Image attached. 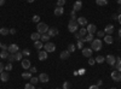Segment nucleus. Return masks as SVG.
<instances>
[{"label": "nucleus", "instance_id": "f257e3e1", "mask_svg": "<svg viewBox=\"0 0 121 89\" xmlns=\"http://www.w3.org/2000/svg\"><path fill=\"white\" fill-rule=\"evenodd\" d=\"M36 29H38V33L40 34H46L47 30H48V25L44 22H39L38 25H36Z\"/></svg>", "mask_w": 121, "mask_h": 89}, {"label": "nucleus", "instance_id": "f03ea898", "mask_svg": "<svg viewBox=\"0 0 121 89\" xmlns=\"http://www.w3.org/2000/svg\"><path fill=\"white\" fill-rule=\"evenodd\" d=\"M91 49L92 51H100L102 49V41L99 40V39H96L91 42Z\"/></svg>", "mask_w": 121, "mask_h": 89}, {"label": "nucleus", "instance_id": "7ed1b4c3", "mask_svg": "<svg viewBox=\"0 0 121 89\" xmlns=\"http://www.w3.org/2000/svg\"><path fill=\"white\" fill-rule=\"evenodd\" d=\"M78 29H79L78 22L74 21V19H70V22H69V24H68V30H69L70 33H75Z\"/></svg>", "mask_w": 121, "mask_h": 89}, {"label": "nucleus", "instance_id": "20e7f679", "mask_svg": "<svg viewBox=\"0 0 121 89\" xmlns=\"http://www.w3.org/2000/svg\"><path fill=\"white\" fill-rule=\"evenodd\" d=\"M44 48H45V51H46L47 53H50V52H55L56 45H55L53 42H46V43L44 45Z\"/></svg>", "mask_w": 121, "mask_h": 89}, {"label": "nucleus", "instance_id": "39448f33", "mask_svg": "<svg viewBox=\"0 0 121 89\" xmlns=\"http://www.w3.org/2000/svg\"><path fill=\"white\" fill-rule=\"evenodd\" d=\"M105 62H107L110 66H114V65L116 64V58H115L114 55H112V54H108L107 58H105Z\"/></svg>", "mask_w": 121, "mask_h": 89}, {"label": "nucleus", "instance_id": "423d86ee", "mask_svg": "<svg viewBox=\"0 0 121 89\" xmlns=\"http://www.w3.org/2000/svg\"><path fill=\"white\" fill-rule=\"evenodd\" d=\"M112 78H113V81H115V82H120L121 81V72L117 71V70L113 71L112 72Z\"/></svg>", "mask_w": 121, "mask_h": 89}, {"label": "nucleus", "instance_id": "0eeeda50", "mask_svg": "<svg viewBox=\"0 0 121 89\" xmlns=\"http://www.w3.org/2000/svg\"><path fill=\"white\" fill-rule=\"evenodd\" d=\"M7 51H9V53L15 54V53H17V52H18V46H17L16 43H11V45H9Z\"/></svg>", "mask_w": 121, "mask_h": 89}, {"label": "nucleus", "instance_id": "6e6552de", "mask_svg": "<svg viewBox=\"0 0 121 89\" xmlns=\"http://www.w3.org/2000/svg\"><path fill=\"white\" fill-rule=\"evenodd\" d=\"M48 80H50V77H48V75H47V74L41 72V74L39 75V81L41 82V83H47V82H48Z\"/></svg>", "mask_w": 121, "mask_h": 89}, {"label": "nucleus", "instance_id": "1a4fd4ad", "mask_svg": "<svg viewBox=\"0 0 121 89\" xmlns=\"http://www.w3.org/2000/svg\"><path fill=\"white\" fill-rule=\"evenodd\" d=\"M47 35H48L50 37L57 36V35H58V29H57V28H48V30H47Z\"/></svg>", "mask_w": 121, "mask_h": 89}, {"label": "nucleus", "instance_id": "9d476101", "mask_svg": "<svg viewBox=\"0 0 121 89\" xmlns=\"http://www.w3.org/2000/svg\"><path fill=\"white\" fill-rule=\"evenodd\" d=\"M104 33H105V35H112V34L114 33V25H112V24H108V25H105Z\"/></svg>", "mask_w": 121, "mask_h": 89}, {"label": "nucleus", "instance_id": "9b49d317", "mask_svg": "<svg viewBox=\"0 0 121 89\" xmlns=\"http://www.w3.org/2000/svg\"><path fill=\"white\" fill-rule=\"evenodd\" d=\"M81 51H82V55L86 57V58H91V55H92V49L91 48H85L84 47Z\"/></svg>", "mask_w": 121, "mask_h": 89}, {"label": "nucleus", "instance_id": "f8f14e48", "mask_svg": "<svg viewBox=\"0 0 121 89\" xmlns=\"http://www.w3.org/2000/svg\"><path fill=\"white\" fill-rule=\"evenodd\" d=\"M86 30H87L88 34H95V33L97 31V27H96L95 24H88L87 28H86Z\"/></svg>", "mask_w": 121, "mask_h": 89}, {"label": "nucleus", "instance_id": "ddd939ff", "mask_svg": "<svg viewBox=\"0 0 121 89\" xmlns=\"http://www.w3.org/2000/svg\"><path fill=\"white\" fill-rule=\"evenodd\" d=\"M82 42H92L95 39H93V34H88V35H86L85 37H82V39H80Z\"/></svg>", "mask_w": 121, "mask_h": 89}, {"label": "nucleus", "instance_id": "4468645a", "mask_svg": "<svg viewBox=\"0 0 121 89\" xmlns=\"http://www.w3.org/2000/svg\"><path fill=\"white\" fill-rule=\"evenodd\" d=\"M38 58H39V60H46L47 59V52L46 51H40L38 53Z\"/></svg>", "mask_w": 121, "mask_h": 89}, {"label": "nucleus", "instance_id": "2eb2a0df", "mask_svg": "<svg viewBox=\"0 0 121 89\" xmlns=\"http://www.w3.org/2000/svg\"><path fill=\"white\" fill-rule=\"evenodd\" d=\"M81 7H82V3L80 1V0H78V1H75L74 3V5H73V10L76 12V11H80L81 10Z\"/></svg>", "mask_w": 121, "mask_h": 89}, {"label": "nucleus", "instance_id": "dca6fc26", "mask_svg": "<svg viewBox=\"0 0 121 89\" xmlns=\"http://www.w3.org/2000/svg\"><path fill=\"white\" fill-rule=\"evenodd\" d=\"M55 16H62L63 13H64V8L62 7V6H57L56 8H55Z\"/></svg>", "mask_w": 121, "mask_h": 89}, {"label": "nucleus", "instance_id": "f3484780", "mask_svg": "<svg viewBox=\"0 0 121 89\" xmlns=\"http://www.w3.org/2000/svg\"><path fill=\"white\" fill-rule=\"evenodd\" d=\"M59 57H60V59H62V60H65V59H68L69 57H70V52L68 51H63V52H60V54H59Z\"/></svg>", "mask_w": 121, "mask_h": 89}, {"label": "nucleus", "instance_id": "a211bd4d", "mask_svg": "<svg viewBox=\"0 0 121 89\" xmlns=\"http://www.w3.org/2000/svg\"><path fill=\"white\" fill-rule=\"evenodd\" d=\"M40 37H41V34L40 33H32V35H30V39H32V41H38V40H40Z\"/></svg>", "mask_w": 121, "mask_h": 89}, {"label": "nucleus", "instance_id": "6ab92c4d", "mask_svg": "<svg viewBox=\"0 0 121 89\" xmlns=\"http://www.w3.org/2000/svg\"><path fill=\"white\" fill-rule=\"evenodd\" d=\"M9 78H10V75L5 71H3L1 74H0V80H1L3 82H7L9 81Z\"/></svg>", "mask_w": 121, "mask_h": 89}, {"label": "nucleus", "instance_id": "aec40b11", "mask_svg": "<svg viewBox=\"0 0 121 89\" xmlns=\"http://www.w3.org/2000/svg\"><path fill=\"white\" fill-rule=\"evenodd\" d=\"M76 22H78L79 25H87V19L85 17H79L76 19Z\"/></svg>", "mask_w": 121, "mask_h": 89}, {"label": "nucleus", "instance_id": "412c9836", "mask_svg": "<svg viewBox=\"0 0 121 89\" xmlns=\"http://www.w3.org/2000/svg\"><path fill=\"white\" fill-rule=\"evenodd\" d=\"M104 41H105V43L110 45V43H113L114 39H113V36H112V35H105V36H104Z\"/></svg>", "mask_w": 121, "mask_h": 89}, {"label": "nucleus", "instance_id": "4be33fe9", "mask_svg": "<svg viewBox=\"0 0 121 89\" xmlns=\"http://www.w3.org/2000/svg\"><path fill=\"white\" fill-rule=\"evenodd\" d=\"M78 34H79L80 39H82V37H85V36L87 35V30H86V28H81V29H80V31H79Z\"/></svg>", "mask_w": 121, "mask_h": 89}, {"label": "nucleus", "instance_id": "5701e85b", "mask_svg": "<svg viewBox=\"0 0 121 89\" xmlns=\"http://www.w3.org/2000/svg\"><path fill=\"white\" fill-rule=\"evenodd\" d=\"M22 67L23 69H29L30 67V62L28 60V59H23L22 60Z\"/></svg>", "mask_w": 121, "mask_h": 89}, {"label": "nucleus", "instance_id": "b1692460", "mask_svg": "<svg viewBox=\"0 0 121 89\" xmlns=\"http://www.w3.org/2000/svg\"><path fill=\"white\" fill-rule=\"evenodd\" d=\"M34 47H35L36 49H41V48L44 47V45H43V41H40V40L35 41V42H34Z\"/></svg>", "mask_w": 121, "mask_h": 89}, {"label": "nucleus", "instance_id": "393cba45", "mask_svg": "<svg viewBox=\"0 0 121 89\" xmlns=\"http://www.w3.org/2000/svg\"><path fill=\"white\" fill-rule=\"evenodd\" d=\"M95 60H96V63H98V64H102V63H104V62H105V58H104V57H102V55H97Z\"/></svg>", "mask_w": 121, "mask_h": 89}, {"label": "nucleus", "instance_id": "a878e982", "mask_svg": "<svg viewBox=\"0 0 121 89\" xmlns=\"http://www.w3.org/2000/svg\"><path fill=\"white\" fill-rule=\"evenodd\" d=\"M22 78L23 80H30V78H32V72H28V71L23 72L22 74Z\"/></svg>", "mask_w": 121, "mask_h": 89}, {"label": "nucleus", "instance_id": "bb28decb", "mask_svg": "<svg viewBox=\"0 0 121 89\" xmlns=\"http://www.w3.org/2000/svg\"><path fill=\"white\" fill-rule=\"evenodd\" d=\"M96 4L98 6H107L108 5V0H96Z\"/></svg>", "mask_w": 121, "mask_h": 89}, {"label": "nucleus", "instance_id": "cd10ccee", "mask_svg": "<svg viewBox=\"0 0 121 89\" xmlns=\"http://www.w3.org/2000/svg\"><path fill=\"white\" fill-rule=\"evenodd\" d=\"M50 40V36L47 34H41V37H40V41H43V42H48Z\"/></svg>", "mask_w": 121, "mask_h": 89}, {"label": "nucleus", "instance_id": "c85d7f7f", "mask_svg": "<svg viewBox=\"0 0 121 89\" xmlns=\"http://www.w3.org/2000/svg\"><path fill=\"white\" fill-rule=\"evenodd\" d=\"M22 52H17L15 53V59H16V62H19V60H22Z\"/></svg>", "mask_w": 121, "mask_h": 89}, {"label": "nucleus", "instance_id": "c756f323", "mask_svg": "<svg viewBox=\"0 0 121 89\" xmlns=\"http://www.w3.org/2000/svg\"><path fill=\"white\" fill-rule=\"evenodd\" d=\"M9 51H1V53H0V58H3V59H7L9 57Z\"/></svg>", "mask_w": 121, "mask_h": 89}, {"label": "nucleus", "instance_id": "7c9ffc66", "mask_svg": "<svg viewBox=\"0 0 121 89\" xmlns=\"http://www.w3.org/2000/svg\"><path fill=\"white\" fill-rule=\"evenodd\" d=\"M7 60H9V63H13V62H16V59H15V54H11L10 53L9 54V57H7Z\"/></svg>", "mask_w": 121, "mask_h": 89}, {"label": "nucleus", "instance_id": "2f4dec72", "mask_svg": "<svg viewBox=\"0 0 121 89\" xmlns=\"http://www.w3.org/2000/svg\"><path fill=\"white\" fill-rule=\"evenodd\" d=\"M9 33H10V30H9V29H6V28H1V29H0V34H1L3 36L7 35Z\"/></svg>", "mask_w": 121, "mask_h": 89}, {"label": "nucleus", "instance_id": "473e14b6", "mask_svg": "<svg viewBox=\"0 0 121 89\" xmlns=\"http://www.w3.org/2000/svg\"><path fill=\"white\" fill-rule=\"evenodd\" d=\"M115 66H116V70L121 72V59H120V60H116V64H115Z\"/></svg>", "mask_w": 121, "mask_h": 89}, {"label": "nucleus", "instance_id": "72a5a7b5", "mask_svg": "<svg viewBox=\"0 0 121 89\" xmlns=\"http://www.w3.org/2000/svg\"><path fill=\"white\" fill-rule=\"evenodd\" d=\"M68 51H69L70 53H73V52L75 51V46H74L73 43H70V45H68Z\"/></svg>", "mask_w": 121, "mask_h": 89}, {"label": "nucleus", "instance_id": "f704fd0d", "mask_svg": "<svg viewBox=\"0 0 121 89\" xmlns=\"http://www.w3.org/2000/svg\"><path fill=\"white\" fill-rule=\"evenodd\" d=\"M76 47H78L79 49H82V48H84V42H82L81 40H78V43H76Z\"/></svg>", "mask_w": 121, "mask_h": 89}, {"label": "nucleus", "instance_id": "c9c22d12", "mask_svg": "<svg viewBox=\"0 0 121 89\" xmlns=\"http://www.w3.org/2000/svg\"><path fill=\"white\" fill-rule=\"evenodd\" d=\"M39 82V77H32L30 78V83L32 84H36Z\"/></svg>", "mask_w": 121, "mask_h": 89}, {"label": "nucleus", "instance_id": "e433bc0d", "mask_svg": "<svg viewBox=\"0 0 121 89\" xmlns=\"http://www.w3.org/2000/svg\"><path fill=\"white\" fill-rule=\"evenodd\" d=\"M5 70H6L7 72H9V71H11V70H12V64H11V63L6 64V65H5Z\"/></svg>", "mask_w": 121, "mask_h": 89}, {"label": "nucleus", "instance_id": "4c0bfd02", "mask_svg": "<svg viewBox=\"0 0 121 89\" xmlns=\"http://www.w3.org/2000/svg\"><path fill=\"white\" fill-rule=\"evenodd\" d=\"M24 89H35V88H34V84H32V83H27V84L24 85Z\"/></svg>", "mask_w": 121, "mask_h": 89}, {"label": "nucleus", "instance_id": "58836bf2", "mask_svg": "<svg viewBox=\"0 0 121 89\" xmlns=\"http://www.w3.org/2000/svg\"><path fill=\"white\" fill-rule=\"evenodd\" d=\"M33 22H34V23H39V22H40V16L35 15V16L33 17Z\"/></svg>", "mask_w": 121, "mask_h": 89}, {"label": "nucleus", "instance_id": "ea45409f", "mask_svg": "<svg viewBox=\"0 0 121 89\" xmlns=\"http://www.w3.org/2000/svg\"><path fill=\"white\" fill-rule=\"evenodd\" d=\"M64 4H65V0H58L57 1V6H64Z\"/></svg>", "mask_w": 121, "mask_h": 89}, {"label": "nucleus", "instance_id": "a19ab883", "mask_svg": "<svg viewBox=\"0 0 121 89\" xmlns=\"http://www.w3.org/2000/svg\"><path fill=\"white\" fill-rule=\"evenodd\" d=\"M22 54L23 55H26V57H28V55H30V52H29V49H23V51H22Z\"/></svg>", "mask_w": 121, "mask_h": 89}, {"label": "nucleus", "instance_id": "79ce46f5", "mask_svg": "<svg viewBox=\"0 0 121 89\" xmlns=\"http://www.w3.org/2000/svg\"><path fill=\"white\" fill-rule=\"evenodd\" d=\"M88 64L90 65H95L96 64V60H95L93 58H88Z\"/></svg>", "mask_w": 121, "mask_h": 89}, {"label": "nucleus", "instance_id": "37998d69", "mask_svg": "<svg viewBox=\"0 0 121 89\" xmlns=\"http://www.w3.org/2000/svg\"><path fill=\"white\" fill-rule=\"evenodd\" d=\"M97 35H98V37L100 39V37H104V36H105V33H104V31H97Z\"/></svg>", "mask_w": 121, "mask_h": 89}, {"label": "nucleus", "instance_id": "c03bdc74", "mask_svg": "<svg viewBox=\"0 0 121 89\" xmlns=\"http://www.w3.org/2000/svg\"><path fill=\"white\" fill-rule=\"evenodd\" d=\"M70 88V83L69 82H64L63 83V89H69Z\"/></svg>", "mask_w": 121, "mask_h": 89}, {"label": "nucleus", "instance_id": "a18cd8bd", "mask_svg": "<svg viewBox=\"0 0 121 89\" xmlns=\"http://www.w3.org/2000/svg\"><path fill=\"white\" fill-rule=\"evenodd\" d=\"M4 69H5V66H4V64L0 62V74H1L3 71H4Z\"/></svg>", "mask_w": 121, "mask_h": 89}, {"label": "nucleus", "instance_id": "49530a36", "mask_svg": "<svg viewBox=\"0 0 121 89\" xmlns=\"http://www.w3.org/2000/svg\"><path fill=\"white\" fill-rule=\"evenodd\" d=\"M72 19H74V21H76V16H75V11H74V10L72 11Z\"/></svg>", "mask_w": 121, "mask_h": 89}, {"label": "nucleus", "instance_id": "de8ad7c7", "mask_svg": "<svg viewBox=\"0 0 121 89\" xmlns=\"http://www.w3.org/2000/svg\"><path fill=\"white\" fill-rule=\"evenodd\" d=\"M88 89H99V87H98L97 84H95V85H91Z\"/></svg>", "mask_w": 121, "mask_h": 89}, {"label": "nucleus", "instance_id": "09e8293b", "mask_svg": "<svg viewBox=\"0 0 121 89\" xmlns=\"http://www.w3.org/2000/svg\"><path fill=\"white\" fill-rule=\"evenodd\" d=\"M30 72L35 74V72H36V67H34V66H33V67H30Z\"/></svg>", "mask_w": 121, "mask_h": 89}, {"label": "nucleus", "instance_id": "8fccbe9b", "mask_svg": "<svg viewBox=\"0 0 121 89\" xmlns=\"http://www.w3.org/2000/svg\"><path fill=\"white\" fill-rule=\"evenodd\" d=\"M1 48H3V51H7L9 46H6V45H1Z\"/></svg>", "mask_w": 121, "mask_h": 89}, {"label": "nucleus", "instance_id": "3c124183", "mask_svg": "<svg viewBox=\"0 0 121 89\" xmlns=\"http://www.w3.org/2000/svg\"><path fill=\"white\" fill-rule=\"evenodd\" d=\"M10 34H16V29L11 28V29H10Z\"/></svg>", "mask_w": 121, "mask_h": 89}, {"label": "nucleus", "instance_id": "603ef678", "mask_svg": "<svg viewBox=\"0 0 121 89\" xmlns=\"http://www.w3.org/2000/svg\"><path fill=\"white\" fill-rule=\"evenodd\" d=\"M5 4V0H0V6H3Z\"/></svg>", "mask_w": 121, "mask_h": 89}, {"label": "nucleus", "instance_id": "864d4df0", "mask_svg": "<svg viewBox=\"0 0 121 89\" xmlns=\"http://www.w3.org/2000/svg\"><path fill=\"white\" fill-rule=\"evenodd\" d=\"M117 21H119V23H120V24H121V13H120V15H119V18H117Z\"/></svg>", "mask_w": 121, "mask_h": 89}, {"label": "nucleus", "instance_id": "5fc2aeb1", "mask_svg": "<svg viewBox=\"0 0 121 89\" xmlns=\"http://www.w3.org/2000/svg\"><path fill=\"white\" fill-rule=\"evenodd\" d=\"M113 18H114V19H117L119 16H117V15H113Z\"/></svg>", "mask_w": 121, "mask_h": 89}, {"label": "nucleus", "instance_id": "6e6d98bb", "mask_svg": "<svg viewBox=\"0 0 121 89\" xmlns=\"http://www.w3.org/2000/svg\"><path fill=\"white\" fill-rule=\"evenodd\" d=\"M119 36L121 37V29H119Z\"/></svg>", "mask_w": 121, "mask_h": 89}, {"label": "nucleus", "instance_id": "4d7b16f0", "mask_svg": "<svg viewBox=\"0 0 121 89\" xmlns=\"http://www.w3.org/2000/svg\"><path fill=\"white\" fill-rule=\"evenodd\" d=\"M28 3H34V0H27Z\"/></svg>", "mask_w": 121, "mask_h": 89}, {"label": "nucleus", "instance_id": "13d9d810", "mask_svg": "<svg viewBox=\"0 0 121 89\" xmlns=\"http://www.w3.org/2000/svg\"><path fill=\"white\" fill-rule=\"evenodd\" d=\"M117 4H119V5H121V0H117Z\"/></svg>", "mask_w": 121, "mask_h": 89}, {"label": "nucleus", "instance_id": "bf43d9fd", "mask_svg": "<svg viewBox=\"0 0 121 89\" xmlns=\"http://www.w3.org/2000/svg\"><path fill=\"white\" fill-rule=\"evenodd\" d=\"M1 45H3V43H1V42H0V48H1Z\"/></svg>", "mask_w": 121, "mask_h": 89}, {"label": "nucleus", "instance_id": "052dcab7", "mask_svg": "<svg viewBox=\"0 0 121 89\" xmlns=\"http://www.w3.org/2000/svg\"><path fill=\"white\" fill-rule=\"evenodd\" d=\"M120 12H121V7H120Z\"/></svg>", "mask_w": 121, "mask_h": 89}, {"label": "nucleus", "instance_id": "680f3d73", "mask_svg": "<svg viewBox=\"0 0 121 89\" xmlns=\"http://www.w3.org/2000/svg\"><path fill=\"white\" fill-rule=\"evenodd\" d=\"M112 89H116V88H112Z\"/></svg>", "mask_w": 121, "mask_h": 89}, {"label": "nucleus", "instance_id": "e2e57ef3", "mask_svg": "<svg viewBox=\"0 0 121 89\" xmlns=\"http://www.w3.org/2000/svg\"><path fill=\"white\" fill-rule=\"evenodd\" d=\"M56 89H59V88H56Z\"/></svg>", "mask_w": 121, "mask_h": 89}, {"label": "nucleus", "instance_id": "0e129e2a", "mask_svg": "<svg viewBox=\"0 0 121 89\" xmlns=\"http://www.w3.org/2000/svg\"><path fill=\"white\" fill-rule=\"evenodd\" d=\"M40 89H41V88H40Z\"/></svg>", "mask_w": 121, "mask_h": 89}, {"label": "nucleus", "instance_id": "69168bd1", "mask_svg": "<svg viewBox=\"0 0 121 89\" xmlns=\"http://www.w3.org/2000/svg\"><path fill=\"white\" fill-rule=\"evenodd\" d=\"M69 89H70V88H69Z\"/></svg>", "mask_w": 121, "mask_h": 89}]
</instances>
